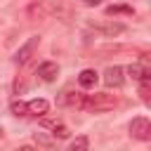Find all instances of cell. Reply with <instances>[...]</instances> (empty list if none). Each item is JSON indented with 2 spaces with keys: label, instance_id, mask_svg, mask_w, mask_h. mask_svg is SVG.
Listing matches in <instances>:
<instances>
[{
  "label": "cell",
  "instance_id": "d6986e66",
  "mask_svg": "<svg viewBox=\"0 0 151 151\" xmlns=\"http://www.w3.org/2000/svg\"><path fill=\"white\" fill-rule=\"evenodd\" d=\"M139 54H142V59H144V61H151V52H139Z\"/></svg>",
  "mask_w": 151,
  "mask_h": 151
},
{
  "label": "cell",
  "instance_id": "ac0fdd59",
  "mask_svg": "<svg viewBox=\"0 0 151 151\" xmlns=\"http://www.w3.org/2000/svg\"><path fill=\"white\" fill-rule=\"evenodd\" d=\"M35 142H40V144H42V146H47V149L52 146V142H50V139H45L42 134H35Z\"/></svg>",
  "mask_w": 151,
  "mask_h": 151
},
{
  "label": "cell",
  "instance_id": "5b68a950",
  "mask_svg": "<svg viewBox=\"0 0 151 151\" xmlns=\"http://www.w3.org/2000/svg\"><path fill=\"white\" fill-rule=\"evenodd\" d=\"M125 68L123 66H109L106 71H104V85L106 87H120L123 83H125Z\"/></svg>",
  "mask_w": 151,
  "mask_h": 151
},
{
  "label": "cell",
  "instance_id": "8992f818",
  "mask_svg": "<svg viewBox=\"0 0 151 151\" xmlns=\"http://www.w3.org/2000/svg\"><path fill=\"white\" fill-rule=\"evenodd\" d=\"M45 14H57V17H71V5L66 0H50L45 5Z\"/></svg>",
  "mask_w": 151,
  "mask_h": 151
},
{
  "label": "cell",
  "instance_id": "5bb4252c",
  "mask_svg": "<svg viewBox=\"0 0 151 151\" xmlns=\"http://www.w3.org/2000/svg\"><path fill=\"white\" fill-rule=\"evenodd\" d=\"M52 134H54L57 139H66V137H68V127H66L64 123H59V125L52 127Z\"/></svg>",
  "mask_w": 151,
  "mask_h": 151
},
{
  "label": "cell",
  "instance_id": "8fae6325",
  "mask_svg": "<svg viewBox=\"0 0 151 151\" xmlns=\"http://www.w3.org/2000/svg\"><path fill=\"white\" fill-rule=\"evenodd\" d=\"M9 111L14 116H28V101H21V99H14L9 104Z\"/></svg>",
  "mask_w": 151,
  "mask_h": 151
},
{
  "label": "cell",
  "instance_id": "e0dca14e",
  "mask_svg": "<svg viewBox=\"0 0 151 151\" xmlns=\"http://www.w3.org/2000/svg\"><path fill=\"white\" fill-rule=\"evenodd\" d=\"M139 83H142V85H151V68H144V76H142Z\"/></svg>",
  "mask_w": 151,
  "mask_h": 151
},
{
  "label": "cell",
  "instance_id": "6da1fadb",
  "mask_svg": "<svg viewBox=\"0 0 151 151\" xmlns=\"http://www.w3.org/2000/svg\"><path fill=\"white\" fill-rule=\"evenodd\" d=\"M118 106V99L109 92H94V94H85L83 97V106L85 111H92V113H101V111H111Z\"/></svg>",
  "mask_w": 151,
  "mask_h": 151
},
{
  "label": "cell",
  "instance_id": "44dd1931",
  "mask_svg": "<svg viewBox=\"0 0 151 151\" xmlns=\"http://www.w3.org/2000/svg\"><path fill=\"white\" fill-rule=\"evenodd\" d=\"M0 139H2V130H0Z\"/></svg>",
  "mask_w": 151,
  "mask_h": 151
},
{
  "label": "cell",
  "instance_id": "277c9868",
  "mask_svg": "<svg viewBox=\"0 0 151 151\" xmlns=\"http://www.w3.org/2000/svg\"><path fill=\"white\" fill-rule=\"evenodd\" d=\"M90 28L94 33H101V35H109V38L125 33V26L118 24V21H99V24H90Z\"/></svg>",
  "mask_w": 151,
  "mask_h": 151
},
{
  "label": "cell",
  "instance_id": "30bf717a",
  "mask_svg": "<svg viewBox=\"0 0 151 151\" xmlns=\"http://www.w3.org/2000/svg\"><path fill=\"white\" fill-rule=\"evenodd\" d=\"M83 97L85 94H80V92H64L61 97H59V104H64V106H83Z\"/></svg>",
  "mask_w": 151,
  "mask_h": 151
},
{
  "label": "cell",
  "instance_id": "4fadbf2b",
  "mask_svg": "<svg viewBox=\"0 0 151 151\" xmlns=\"http://www.w3.org/2000/svg\"><path fill=\"white\" fill-rule=\"evenodd\" d=\"M125 73H127L132 80H142V76H144V66L132 64V66H127V68H125Z\"/></svg>",
  "mask_w": 151,
  "mask_h": 151
},
{
  "label": "cell",
  "instance_id": "7a4b0ae2",
  "mask_svg": "<svg viewBox=\"0 0 151 151\" xmlns=\"http://www.w3.org/2000/svg\"><path fill=\"white\" fill-rule=\"evenodd\" d=\"M127 130H130V137H134L139 142H149L151 139V120L144 118V116L132 118L130 125H127Z\"/></svg>",
  "mask_w": 151,
  "mask_h": 151
},
{
  "label": "cell",
  "instance_id": "52a82bcc",
  "mask_svg": "<svg viewBox=\"0 0 151 151\" xmlns=\"http://www.w3.org/2000/svg\"><path fill=\"white\" fill-rule=\"evenodd\" d=\"M57 76H59V66H57L54 61H42V64L38 66V78H40V80L52 83Z\"/></svg>",
  "mask_w": 151,
  "mask_h": 151
},
{
  "label": "cell",
  "instance_id": "9c48e42d",
  "mask_svg": "<svg viewBox=\"0 0 151 151\" xmlns=\"http://www.w3.org/2000/svg\"><path fill=\"white\" fill-rule=\"evenodd\" d=\"M47 111H50V101H47V99H31V101H28V116L42 118Z\"/></svg>",
  "mask_w": 151,
  "mask_h": 151
},
{
  "label": "cell",
  "instance_id": "ffe728a7",
  "mask_svg": "<svg viewBox=\"0 0 151 151\" xmlns=\"http://www.w3.org/2000/svg\"><path fill=\"white\" fill-rule=\"evenodd\" d=\"M85 5H90V7H94V5H99V0H83Z\"/></svg>",
  "mask_w": 151,
  "mask_h": 151
},
{
  "label": "cell",
  "instance_id": "9a60e30c",
  "mask_svg": "<svg viewBox=\"0 0 151 151\" xmlns=\"http://www.w3.org/2000/svg\"><path fill=\"white\" fill-rule=\"evenodd\" d=\"M132 14V7H120V5H113V7H109L106 9V14Z\"/></svg>",
  "mask_w": 151,
  "mask_h": 151
},
{
  "label": "cell",
  "instance_id": "7c38bea8",
  "mask_svg": "<svg viewBox=\"0 0 151 151\" xmlns=\"http://www.w3.org/2000/svg\"><path fill=\"white\" fill-rule=\"evenodd\" d=\"M87 146H90V139H87L85 134H83V137H76V139L68 144V149H71V151H85Z\"/></svg>",
  "mask_w": 151,
  "mask_h": 151
},
{
  "label": "cell",
  "instance_id": "ba28073f",
  "mask_svg": "<svg viewBox=\"0 0 151 151\" xmlns=\"http://www.w3.org/2000/svg\"><path fill=\"white\" fill-rule=\"evenodd\" d=\"M97 80H99V76H97V71H94V68H83V71H80V76H78V85H80V87H85V90L94 87V85H97Z\"/></svg>",
  "mask_w": 151,
  "mask_h": 151
},
{
  "label": "cell",
  "instance_id": "3957f363",
  "mask_svg": "<svg viewBox=\"0 0 151 151\" xmlns=\"http://www.w3.org/2000/svg\"><path fill=\"white\" fill-rule=\"evenodd\" d=\"M38 45H40V35H31V38L14 52V64H19V66L28 64V59L33 57V52L38 50Z\"/></svg>",
  "mask_w": 151,
  "mask_h": 151
},
{
  "label": "cell",
  "instance_id": "2e32d148",
  "mask_svg": "<svg viewBox=\"0 0 151 151\" xmlns=\"http://www.w3.org/2000/svg\"><path fill=\"white\" fill-rule=\"evenodd\" d=\"M139 94H142V99H144L146 104H151V85H144V87L139 90Z\"/></svg>",
  "mask_w": 151,
  "mask_h": 151
}]
</instances>
